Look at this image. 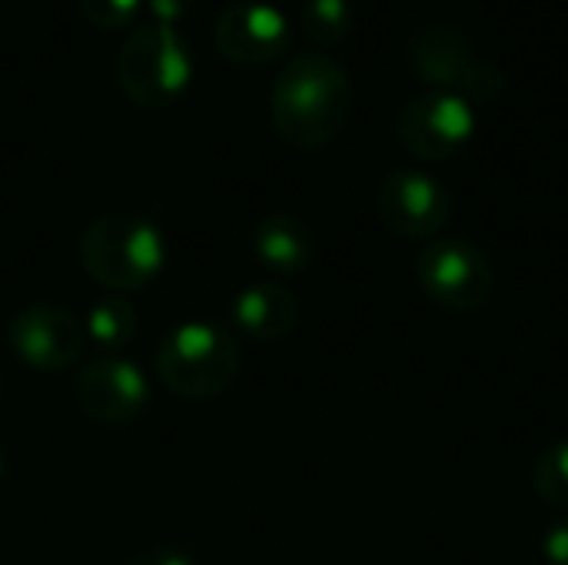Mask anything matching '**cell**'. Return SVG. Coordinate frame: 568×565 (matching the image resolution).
<instances>
[{
	"label": "cell",
	"instance_id": "cell-1",
	"mask_svg": "<svg viewBox=\"0 0 568 565\" xmlns=\"http://www.w3.org/2000/svg\"><path fill=\"white\" fill-rule=\"evenodd\" d=\"M353 80L339 60L320 50L293 53L273 80L270 117L276 133L296 150L333 143L353 117Z\"/></svg>",
	"mask_w": 568,
	"mask_h": 565
},
{
	"label": "cell",
	"instance_id": "cell-2",
	"mask_svg": "<svg viewBox=\"0 0 568 565\" xmlns=\"http://www.w3.org/2000/svg\"><path fill=\"white\" fill-rule=\"evenodd\" d=\"M77 260L97 286L123 296L150 286L163 273L166 240L140 213H103L80 233Z\"/></svg>",
	"mask_w": 568,
	"mask_h": 565
},
{
	"label": "cell",
	"instance_id": "cell-3",
	"mask_svg": "<svg viewBox=\"0 0 568 565\" xmlns=\"http://www.w3.org/2000/svg\"><path fill=\"white\" fill-rule=\"evenodd\" d=\"M153 366L173 396L203 403L223 396L236 383L243 356L236 336L226 326L193 320L180 323L160 340Z\"/></svg>",
	"mask_w": 568,
	"mask_h": 565
},
{
	"label": "cell",
	"instance_id": "cell-4",
	"mask_svg": "<svg viewBox=\"0 0 568 565\" xmlns=\"http://www.w3.org/2000/svg\"><path fill=\"white\" fill-rule=\"evenodd\" d=\"M116 80L130 103L160 110L176 103L193 80V50L180 27L140 23L116 53Z\"/></svg>",
	"mask_w": 568,
	"mask_h": 565
},
{
	"label": "cell",
	"instance_id": "cell-5",
	"mask_svg": "<svg viewBox=\"0 0 568 565\" xmlns=\"http://www.w3.org/2000/svg\"><path fill=\"white\" fill-rule=\"evenodd\" d=\"M416 280L429 303L453 313H473L486 306L496 290L493 260L479 243L463 236L433 240L416 260Z\"/></svg>",
	"mask_w": 568,
	"mask_h": 565
},
{
	"label": "cell",
	"instance_id": "cell-6",
	"mask_svg": "<svg viewBox=\"0 0 568 565\" xmlns=\"http://www.w3.org/2000/svg\"><path fill=\"white\" fill-rule=\"evenodd\" d=\"M396 137L419 160H453L476 137V107L456 90H423L403 103Z\"/></svg>",
	"mask_w": 568,
	"mask_h": 565
},
{
	"label": "cell",
	"instance_id": "cell-7",
	"mask_svg": "<svg viewBox=\"0 0 568 565\" xmlns=\"http://www.w3.org/2000/svg\"><path fill=\"white\" fill-rule=\"evenodd\" d=\"M7 340L23 366L37 373H67L87 350V326L57 303H33L10 320Z\"/></svg>",
	"mask_w": 568,
	"mask_h": 565
},
{
	"label": "cell",
	"instance_id": "cell-8",
	"mask_svg": "<svg viewBox=\"0 0 568 565\" xmlns=\"http://www.w3.org/2000/svg\"><path fill=\"white\" fill-rule=\"evenodd\" d=\"M379 220L406 240H433L453 220V196L443 180L426 170H393L379 183Z\"/></svg>",
	"mask_w": 568,
	"mask_h": 565
},
{
	"label": "cell",
	"instance_id": "cell-9",
	"mask_svg": "<svg viewBox=\"0 0 568 565\" xmlns=\"http://www.w3.org/2000/svg\"><path fill=\"white\" fill-rule=\"evenodd\" d=\"M213 43L230 63L263 67L290 50L293 23L270 0H236L213 20Z\"/></svg>",
	"mask_w": 568,
	"mask_h": 565
},
{
	"label": "cell",
	"instance_id": "cell-10",
	"mask_svg": "<svg viewBox=\"0 0 568 565\" xmlns=\"http://www.w3.org/2000/svg\"><path fill=\"white\" fill-rule=\"evenodd\" d=\"M80 410L100 426H126L150 403V383L143 370L123 356H100L87 363L73 383Z\"/></svg>",
	"mask_w": 568,
	"mask_h": 565
},
{
	"label": "cell",
	"instance_id": "cell-11",
	"mask_svg": "<svg viewBox=\"0 0 568 565\" xmlns=\"http://www.w3.org/2000/svg\"><path fill=\"white\" fill-rule=\"evenodd\" d=\"M406 57L413 73L429 83V90H459L466 70L479 60L469 37L446 20L423 23L409 37Z\"/></svg>",
	"mask_w": 568,
	"mask_h": 565
},
{
	"label": "cell",
	"instance_id": "cell-12",
	"mask_svg": "<svg viewBox=\"0 0 568 565\" xmlns=\"http://www.w3.org/2000/svg\"><path fill=\"white\" fill-rule=\"evenodd\" d=\"M230 316L246 336H253L260 343H273V340H283L286 333L296 330L300 303L286 286L263 280V283H253L233 296Z\"/></svg>",
	"mask_w": 568,
	"mask_h": 565
},
{
	"label": "cell",
	"instance_id": "cell-13",
	"mask_svg": "<svg viewBox=\"0 0 568 565\" xmlns=\"http://www.w3.org/2000/svg\"><path fill=\"white\" fill-rule=\"evenodd\" d=\"M253 253L260 266L276 276H296L313 263L316 240L313 230L293 213H270L253 230Z\"/></svg>",
	"mask_w": 568,
	"mask_h": 565
},
{
	"label": "cell",
	"instance_id": "cell-14",
	"mask_svg": "<svg viewBox=\"0 0 568 565\" xmlns=\"http://www.w3.org/2000/svg\"><path fill=\"white\" fill-rule=\"evenodd\" d=\"M83 326H87V343L113 356L136 336V306L120 293L103 296L90 306Z\"/></svg>",
	"mask_w": 568,
	"mask_h": 565
},
{
	"label": "cell",
	"instance_id": "cell-15",
	"mask_svg": "<svg viewBox=\"0 0 568 565\" xmlns=\"http://www.w3.org/2000/svg\"><path fill=\"white\" fill-rule=\"evenodd\" d=\"M300 23L313 43L336 47L353 30V3L349 0H303Z\"/></svg>",
	"mask_w": 568,
	"mask_h": 565
},
{
	"label": "cell",
	"instance_id": "cell-16",
	"mask_svg": "<svg viewBox=\"0 0 568 565\" xmlns=\"http://www.w3.org/2000/svg\"><path fill=\"white\" fill-rule=\"evenodd\" d=\"M532 486L542 503L568 513V440H559L549 450H542L532 470Z\"/></svg>",
	"mask_w": 568,
	"mask_h": 565
},
{
	"label": "cell",
	"instance_id": "cell-17",
	"mask_svg": "<svg viewBox=\"0 0 568 565\" xmlns=\"http://www.w3.org/2000/svg\"><path fill=\"white\" fill-rule=\"evenodd\" d=\"M77 7H80V17L100 30L130 27L143 13V0H77Z\"/></svg>",
	"mask_w": 568,
	"mask_h": 565
},
{
	"label": "cell",
	"instance_id": "cell-18",
	"mask_svg": "<svg viewBox=\"0 0 568 565\" xmlns=\"http://www.w3.org/2000/svg\"><path fill=\"white\" fill-rule=\"evenodd\" d=\"M503 90H506V77H503V70L496 67V63H489V60H476L469 70H466V77H463V83H459V97H466L473 107L476 103H496L499 97H503Z\"/></svg>",
	"mask_w": 568,
	"mask_h": 565
},
{
	"label": "cell",
	"instance_id": "cell-19",
	"mask_svg": "<svg viewBox=\"0 0 568 565\" xmlns=\"http://www.w3.org/2000/svg\"><path fill=\"white\" fill-rule=\"evenodd\" d=\"M539 553L549 565H568V516L556 519L539 543Z\"/></svg>",
	"mask_w": 568,
	"mask_h": 565
},
{
	"label": "cell",
	"instance_id": "cell-20",
	"mask_svg": "<svg viewBox=\"0 0 568 565\" xmlns=\"http://www.w3.org/2000/svg\"><path fill=\"white\" fill-rule=\"evenodd\" d=\"M196 0H143V10L150 13L153 23L180 27V20L193 10Z\"/></svg>",
	"mask_w": 568,
	"mask_h": 565
},
{
	"label": "cell",
	"instance_id": "cell-21",
	"mask_svg": "<svg viewBox=\"0 0 568 565\" xmlns=\"http://www.w3.org/2000/svg\"><path fill=\"white\" fill-rule=\"evenodd\" d=\"M126 565H196L183 549H173V546H153V549H143L140 556H133Z\"/></svg>",
	"mask_w": 568,
	"mask_h": 565
},
{
	"label": "cell",
	"instance_id": "cell-22",
	"mask_svg": "<svg viewBox=\"0 0 568 565\" xmlns=\"http://www.w3.org/2000/svg\"><path fill=\"white\" fill-rule=\"evenodd\" d=\"M3 466H7V460H3V446H0V476H3Z\"/></svg>",
	"mask_w": 568,
	"mask_h": 565
},
{
	"label": "cell",
	"instance_id": "cell-23",
	"mask_svg": "<svg viewBox=\"0 0 568 565\" xmlns=\"http://www.w3.org/2000/svg\"><path fill=\"white\" fill-rule=\"evenodd\" d=\"M0 403H3V373H0Z\"/></svg>",
	"mask_w": 568,
	"mask_h": 565
},
{
	"label": "cell",
	"instance_id": "cell-24",
	"mask_svg": "<svg viewBox=\"0 0 568 565\" xmlns=\"http://www.w3.org/2000/svg\"><path fill=\"white\" fill-rule=\"evenodd\" d=\"M566 420H568V400H566Z\"/></svg>",
	"mask_w": 568,
	"mask_h": 565
}]
</instances>
